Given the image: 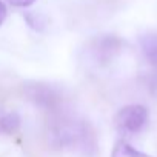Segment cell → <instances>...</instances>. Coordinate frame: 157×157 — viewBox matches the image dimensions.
Segmentation results:
<instances>
[{
    "instance_id": "5b68a950",
    "label": "cell",
    "mask_w": 157,
    "mask_h": 157,
    "mask_svg": "<svg viewBox=\"0 0 157 157\" xmlns=\"http://www.w3.org/2000/svg\"><path fill=\"white\" fill-rule=\"evenodd\" d=\"M140 48L148 63L157 68V33H149L140 37Z\"/></svg>"
},
{
    "instance_id": "8992f818",
    "label": "cell",
    "mask_w": 157,
    "mask_h": 157,
    "mask_svg": "<svg viewBox=\"0 0 157 157\" xmlns=\"http://www.w3.org/2000/svg\"><path fill=\"white\" fill-rule=\"evenodd\" d=\"M20 116L19 113H6L3 116H0V136H11L19 131L20 128Z\"/></svg>"
},
{
    "instance_id": "7a4b0ae2",
    "label": "cell",
    "mask_w": 157,
    "mask_h": 157,
    "mask_svg": "<svg viewBox=\"0 0 157 157\" xmlns=\"http://www.w3.org/2000/svg\"><path fill=\"white\" fill-rule=\"evenodd\" d=\"M148 122V109L143 105H126L114 116V126L123 136H132Z\"/></svg>"
},
{
    "instance_id": "6da1fadb",
    "label": "cell",
    "mask_w": 157,
    "mask_h": 157,
    "mask_svg": "<svg viewBox=\"0 0 157 157\" xmlns=\"http://www.w3.org/2000/svg\"><path fill=\"white\" fill-rule=\"evenodd\" d=\"M51 142L60 148H75L88 152L96 146V139L91 126L85 122H75L62 119L54 123L51 132Z\"/></svg>"
},
{
    "instance_id": "30bf717a",
    "label": "cell",
    "mask_w": 157,
    "mask_h": 157,
    "mask_svg": "<svg viewBox=\"0 0 157 157\" xmlns=\"http://www.w3.org/2000/svg\"><path fill=\"white\" fill-rule=\"evenodd\" d=\"M6 16H8V10H6V5H5V2H3V0H0V26L3 25V22H5Z\"/></svg>"
},
{
    "instance_id": "3957f363",
    "label": "cell",
    "mask_w": 157,
    "mask_h": 157,
    "mask_svg": "<svg viewBox=\"0 0 157 157\" xmlns=\"http://www.w3.org/2000/svg\"><path fill=\"white\" fill-rule=\"evenodd\" d=\"M26 97L37 106L46 111H56L60 105V94L46 83H33L25 86Z\"/></svg>"
},
{
    "instance_id": "52a82bcc",
    "label": "cell",
    "mask_w": 157,
    "mask_h": 157,
    "mask_svg": "<svg viewBox=\"0 0 157 157\" xmlns=\"http://www.w3.org/2000/svg\"><path fill=\"white\" fill-rule=\"evenodd\" d=\"M111 157H151V155H148L142 151H137L126 140H119L113 148Z\"/></svg>"
},
{
    "instance_id": "9c48e42d",
    "label": "cell",
    "mask_w": 157,
    "mask_h": 157,
    "mask_svg": "<svg viewBox=\"0 0 157 157\" xmlns=\"http://www.w3.org/2000/svg\"><path fill=\"white\" fill-rule=\"evenodd\" d=\"M6 2L11 6H16V8H28L36 2V0H6Z\"/></svg>"
},
{
    "instance_id": "277c9868",
    "label": "cell",
    "mask_w": 157,
    "mask_h": 157,
    "mask_svg": "<svg viewBox=\"0 0 157 157\" xmlns=\"http://www.w3.org/2000/svg\"><path fill=\"white\" fill-rule=\"evenodd\" d=\"M122 49V40L116 36H105L93 43V56L99 63H109Z\"/></svg>"
},
{
    "instance_id": "ba28073f",
    "label": "cell",
    "mask_w": 157,
    "mask_h": 157,
    "mask_svg": "<svg viewBox=\"0 0 157 157\" xmlns=\"http://www.w3.org/2000/svg\"><path fill=\"white\" fill-rule=\"evenodd\" d=\"M25 19H26L28 25H29L33 29H36V31H43V28H45V20H43L40 16H36V14H26Z\"/></svg>"
}]
</instances>
